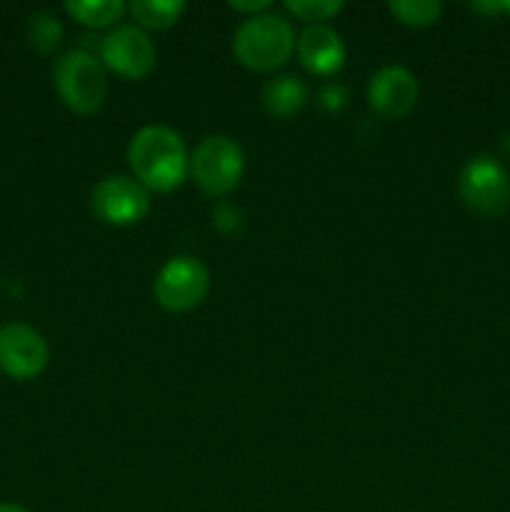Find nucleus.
I'll list each match as a JSON object with an SVG mask.
<instances>
[{
    "instance_id": "obj_19",
    "label": "nucleus",
    "mask_w": 510,
    "mask_h": 512,
    "mask_svg": "<svg viewBox=\"0 0 510 512\" xmlns=\"http://www.w3.org/2000/svg\"><path fill=\"white\" fill-rule=\"evenodd\" d=\"M345 100H348V95H345V88L340 83H328L320 90V105H323L325 110H330V113L343 110Z\"/></svg>"
},
{
    "instance_id": "obj_23",
    "label": "nucleus",
    "mask_w": 510,
    "mask_h": 512,
    "mask_svg": "<svg viewBox=\"0 0 510 512\" xmlns=\"http://www.w3.org/2000/svg\"><path fill=\"white\" fill-rule=\"evenodd\" d=\"M500 148H503V153L510 158V130L503 135V143H500Z\"/></svg>"
},
{
    "instance_id": "obj_16",
    "label": "nucleus",
    "mask_w": 510,
    "mask_h": 512,
    "mask_svg": "<svg viewBox=\"0 0 510 512\" xmlns=\"http://www.w3.org/2000/svg\"><path fill=\"white\" fill-rule=\"evenodd\" d=\"M388 10L408 28H428L443 13V5L438 0H395L388 3Z\"/></svg>"
},
{
    "instance_id": "obj_18",
    "label": "nucleus",
    "mask_w": 510,
    "mask_h": 512,
    "mask_svg": "<svg viewBox=\"0 0 510 512\" xmlns=\"http://www.w3.org/2000/svg\"><path fill=\"white\" fill-rule=\"evenodd\" d=\"M213 223L215 228L220 230V233H238L240 228H243V213H240L238 208H233V205H218L213 213Z\"/></svg>"
},
{
    "instance_id": "obj_22",
    "label": "nucleus",
    "mask_w": 510,
    "mask_h": 512,
    "mask_svg": "<svg viewBox=\"0 0 510 512\" xmlns=\"http://www.w3.org/2000/svg\"><path fill=\"white\" fill-rule=\"evenodd\" d=\"M0 512H30V510H25L23 505H15V503H0Z\"/></svg>"
},
{
    "instance_id": "obj_17",
    "label": "nucleus",
    "mask_w": 510,
    "mask_h": 512,
    "mask_svg": "<svg viewBox=\"0 0 510 512\" xmlns=\"http://www.w3.org/2000/svg\"><path fill=\"white\" fill-rule=\"evenodd\" d=\"M285 8L293 15H298L300 20H308L310 25H318L323 20L338 15L345 5L340 0H288Z\"/></svg>"
},
{
    "instance_id": "obj_5",
    "label": "nucleus",
    "mask_w": 510,
    "mask_h": 512,
    "mask_svg": "<svg viewBox=\"0 0 510 512\" xmlns=\"http://www.w3.org/2000/svg\"><path fill=\"white\" fill-rule=\"evenodd\" d=\"M463 203L483 218H500L510 208V175L498 158L480 153L463 165L458 175Z\"/></svg>"
},
{
    "instance_id": "obj_10",
    "label": "nucleus",
    "mask_w": 510,
    "mask_h": 512,
    "mask_svg": "<svg viewBox=\"0 0 510 512\" xmlns=\"http://www.w3.org/2000/svg\"><path fill=\"white\" fill-rule=\"evenodd\" d=\"M418 93V80L403 65H385L368 83L370 108L385 120H403L413 113Z\"/></svg>"
},
{
    "instance_id": "obj_14",
    "label": "nucleus",
    "mask_w": 510,
    "mask_h": 512,
    "mask_svg": "<svg viewBox=\"0 0 510 512\" xmlns=\"http://www.w3.org/2000/svg\"><path fill=\"white\" fill-rule=\"evenodd\" d=\"M65 10L85 28H108L123 18L128 5L120 0H70L65 3Z\"/></svg>"
},
{
    "instance_id": "obj_11",
    "label": "nucleus",
    "mask_w": 510,
    "mask_h": 512,
    "mask_svg": "<svg viewBox=\"0 0 510 512\" xmlns=\"http://www.w3.org/2000/svg\"><path fill=\"white\" fill-rule=\"evenodd\" d=\"M295 50L305 70L313 75H333L345 63V43L330 25H308L295 40Z\"/></svg>"
},
{
    "instance_id": "obj_2",
    "label": "nucleus",
    "mask_w": 510,
    "mask_h": 512,
    "mask_svg": "<svg viewBox=\"0 0 510 512\" xmlns=\"http://www.w3.org/2000/svg\"><path fill=\"white\" fill-rule=\"evenodd\" d=\"M295 50V30L283 15L260 13L245 18L233 35V55L240 65L270 73L290 60Z\"/></svg>"
},
{
    "instance_id": "obj_1",
    "label": "nucleus",
    "mask_w": 510,
    "mask_h": 512,
    "mask_svg": "<svg viewBox=\"0 0 510 512\" xmlns=\"http://www.w3.org/2000/svg\"><path fill=\"white\" fill-rule=\"evenodd\" d=\"M128 165L140 185L155 193H170L190 170L183 135L168 125H145L130 138Z\"/></svg>"
},
{
    "instance_id": "obj_4",
    "label": "nucleus",
    "mask_w": 510,
    "mask_h": 512,
    "mask_svg": "<svg viewBox=\"0 0 510 512\" xmlns=\"http://www.w3.org/2000/svg\"><path fill=\"white\" fill-rule=\"evenodd\" d=\"M190 178L213 198L233 193L245 173V153L228 135H208L190 155Z\"/></svg>"
},
{
    "instance_id": "obj_7",
    "label": "nucleus",
    "mask_w": 510,
    "mask_h": 512,
    "mask_svg": "<svg viewBox=\"0 0 510 512\" xmlns=\"http://www.w3.org/2000/svg\"><path fill=\"white\" fill-rule=\"evenodd\" d=\"M90 208L103 223L128 228L150 210V190L130 175H108L90 193Z\"/></svg>"
},
{
    "instance_id": "obj_13",
    "label": "nucleus",
    "mask_w": 510,
    "mask_h": 512,
    "mask_svg": "<svg viewBox=\"0 0 510 512\" xmlns=\"http://www.w3.org/2000/svg\"><path fill=\"white\" fill-rule=\"evenodd\" d=\"M128 13L135 23L150 30H165L180 20L185 13L183 0H133L128 3Z\"/></svg>"
},
{
    "instance_id": "obj_3",
    "label": "nucleus",
    "mask_w": 510,
    "mask_h": 512,
    "mask_svg": "<svg viewBox=\"0 0 510 512\" xmlns=\"http://www.w3.org/2000/svg\"><path fill=\"white\" fill-rule=\"evenodd\" d=\"M53 85L60 100L78 115H93L108 98L103 60L90 50H70L55 63Z\"/></svg>"
},
{
    "instance_id": "obj_21",
    "label": "nucleus",
    "mask_w": 510,
    "mask_h": 512,
    "mask_svg": "<svg viewBox=\"0 0 510 512\" xmlns=\"http://www.w3.org/2000/svg\"><path fill=\"white\" fill-rule=\"evenodd\" d=\"M473 10H478V13H508L510 15V0H500V3H473Z\"/></svg>"
},
{
    "instance_id": "obj_8",
    "label": "nucleus",
    "mask_w": 510,
    "mask_h": 512,
    "mask_svg": "<svg viewBox=\"0 0 510 512\" xmlns=\"http://www.w3.org/2000/svg\"><path fill=\"white\" fill-rule=\"evenodd\" d=\"M155 45L138 25H118L100 40V60L120 78L140 80L155 68Z\"/></svg>"
},
{
    "instance_id": "obj_9",
    "label": "nucleus",
    "mask_w": 510,
    "mask_h": 512,
    "mask_svg": "<svg viewBox=\"0 0 510 512\" xmlns=\"http://www.w3.org/2000/svg\"><path fill=\"white\" fill-rule=\"evenodd\" d=\"M50 360L43 335L25 323H8L0 328V370L15 380L38 378Z\"/></svg>"
},
{
    "instance_id": "obj_6",
    "label": "nucleus",
    "mask_w": 510,
    "mask_h": 512,
    "mask_svg": "<svg viewBox=\"0 0 510 512\" xmlns=\"http://www.w3.org/2000/svg\"><path fill=\"white\" fill-rule=\"evenodd\" d=\"M210 290V273L193 255H175L155 275V303L168 313H188L205 300Z\"/></svg>"
},
{
    "instance_id": "obj_12",
    "label": "nucleus",
    "mask_w": 510,
    "mask_h": 512,
    "mask_svg": "<svg viewBox=\"0 0 510 512\" xmlns=\"http://www.w3.org/2000/svg\"><path fill=\"white\" fill-rule=\"evenodd\" d=\"M308 105V85L298 75H278L263 88V108L273 118H290Z\"/></svg>"
},
{
    "instance_id": "obj_20",
    "label": "nucleus",
    "mask_w": 510,
    "mask_h": 512,
    "mask_svg": "<svg viewBox=\"0 0 510 512\" xmlns=\"http://www.w3.org/2000/svg\"><path fill=\"white\" fill-rule=\"evenodd\" d=\"M268 8V0H255V3L253 0H250V3H238V0H233V3H230V10H235V13H250V18L260 13H268Z\"/></svg>"
},
{
    "instance_id": "obj_15",
    "label": "nucleus",
    "mask_w": 510,
    "mask_h": 512,
    "mask_svg": "<svg viewBox=\"0 0 510 512\" xmlns=\"http://www.w3.org/2000/svg\"><path fill=\"white\" fill-rule=\"evenodd\" d=\"M25 33H28V43L38 53H53L63 40V25L50 10H35L28 18Z\"/></svg>"
}]
</instances>
